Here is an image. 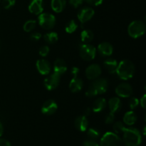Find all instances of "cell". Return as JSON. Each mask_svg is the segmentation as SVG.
Instances as JSON below:
<instances>
[{"label":"cell","mask_w":146,"mask_h":146,"mask_svg":"<svg viewBox=\"0 0 146 146\" xmlns=\"http://www.w3.org/2000/svg\"><path fill=\"white\" fill-rule=\"evenodd\" d=\"M94 10L92 8L88 7H85L84 8L79 10L78 13V18L79 21H81V24L86 23V21H89L91 19L94 15Z\"/></svg>","instance_id":"cell-11"},{"label":"cell","mask_w":146,"mask_h":146,"mask_svg":"<svg viewBox=\"0 0 146 146\" xmlns=\"http://www.w3.org/2000/svg\"><path fill=\"white\" fill-rule=\"evenodd\" d=\"M36 68L41 75H48L51 72V64L45 59H39L36 61Z\"/></svg>","instance_id":"cell-13"},{"label":"cell","mask_w":146,"mask_h":146,"mask_svg":"<svg viewBox=\"0 0 146 146\" xmlns=\"http://www.w3.org/2000/svg\"><path fill=\"white\" fill-rule=\"evenodd\" d=\"M77 27H78V25L76 23V21L74 20H71L69 22L67 23L65 30L68 34H72V33H74L77 29Z\"/></svg>","instance_id":"cell-26"},{"label":"cell","mask_w":146,"mask_h":146,"mask_svg":"<svg viewBox=\"0 0 146 146\" xmlns=\"http://www.w3.org/2000/svg\"><path fill=\"white\" fill-rule=\"evenodd\" d=\"M108 82L104 78L95 79L94 82L91 84L86 91V95L88 97H94L99 94H104L108 90Z\"/></svg>","instance_id":"cell-2"},{"label":"cell","mask_w":146,"mask_h":146,"mask_svg":"<svg viewBox=\"0 0 146 146\" xmlns=\"http://www.w3.org/2000/svg\"><path fill=\"white\" fill-rule=\"evenodd\" d=\"M57 109H58V105L56 102L54 100L50 99L45 101V103L43 104L41 107V112L44 115H51L55 113Z\"/></svg>","instance_id":"cell-10"},{"label":"cell","mask_w":146,"mask_h":146,"mask_svg":"<svg viewBox=\"0 0 146 146\" xmlns=\"http://www.w3.org/2000/svg\"><path fill=\"white\" fill-rule=\"evenodd\" d=\"M137 121V115L133 111H128L125 113L123 116L124 123L128 125H133Z\"/></svg>","instance_id":"cell-22"},{"label":"cell","mask_w":146,"mask_h":146,"mask_svg":"<svg viewBox=\"0 0 146 146\" xmlns=\"http://www.w3.org/2000/svg\"><path fill=\"white\" fill-rule=\"evenodd\" d=\"M74 125H75L76 128L81 132L86 131L88 126V121L86 116L80 115V116L77 117L74 122Z\"/></svg>","instance_id":"cell-14"},{"label":"cell","mask_w":146,"mask_h":146,"mask_svg":"<svg viewBox=\"0 0 146 146\" xmlns=\"http://www.w3.org/2000/svg\"><path fill=\"white\" fill-rule=\"evenodd\" d=\"M125 125L121 121H118V122L115 123L113 125V131L116 134H119L123 133L124 130H125Z\"/></svg>","instance_id":"cell-29"},{"label":"cell","mask_w":146,"mask_h":146,"mask_svg":"<svg viewBox=\"0 0 146 146\" xmlns=\"http://www.w3.org/2000/svg\"><path fill=\"white\" fill-rule=\"evenodd\" d=\"M90 114H91V109H90L89 108H86L85 109V111H84V115H85V116H87V115H89Z\"/></svg>","instance_id":"cell-41"},{"label":"cell","mask_w":146,"mask_h":146,"mask_svg":"<svg viewBox=\"0 0 146 146\" xmlns=\"http://www.w3.org/2000/svg\"><path fill=\"white\" fill-rule=\"evenodd\" d=\"M145 126L143 128V135H145Z\"/></svg>","instance_id":"cell-43"},{"label":"cell","mask_w":146,"mask_h":146,"mask_svg":"<svg viewBox=\"0 0 146 146\" xmlns=\"http://www.w3.org/2000/svg\"><path fill=\"white\" fill-rule=\"evenodd\" d=\"M3 132H4V128H3V125L1 124V123L0 122V137L2 135Z\"/></svg>","instance_id":"cell-42"},{"label":"cell","mask_w":146,"mask_h":146,"mask_svg":"<svg viewBox=\"0 0 146 146\" xmlns=\"http://www.w3.org/2000/svg\"><path fill=\"white\" fill-rule=\"evenodd\" d=\"M84 1H86L88 4H91V5L98 6L102 4L104 0H84Z\"/></svg>","instance_id":"cell-37"},{"label":"cell","mask_w":146,"mask_h":146,"mask_svg":"<svg viewBox=\"0 0 146 146\" xmlns=\"http://www.w3.org/2000/svg\"><path fill=\"white\" fill-rule=\"evenodd\" d=\"M84 146H99L98 143L97 142H96L94 140L90 139V140H86L83 143Z\"/></svg>","instance_id":"cell-35"},{"label":"cell","mask_w":146,"mask_h":146,"mask_svg":"<svg viewBox=\"0 0 146 146\" xmlns=\"http://www.w3.org/2000/svg\"><path fill=\"white\" fill-rule=\"evenodd\" d=\"M0 146H11V143L7 140L0 138Z\"/></svg>","instance_id":"cell-39"},{"label":"cell","mask_w":146,"mask_h":146,"mask_svg":"<svg viewBox=\"0 0 146 146\" xmlns=\"http://www.w3.org/2000/svg\"><path fill=\"white\" fill-rule=\"evenodd\" d=\"M101 146H124V144L118 134L107 132L101 138Z\"/></svg>","instance_id":"cell-5"},{"label":"cell","mask_w":146,"mask_h":146,"mask_svg":"<svg viewBox=\"0 0 146 146\" xmlns=\"http://www.w3.org/2000/svg\"><path fill=\"white\" fill-rule=\"evenodd\" d=\"M98 51L104 56H109L113 54V48L108 42H103L98 46Z\"/></svg>","instance_id":"cell-16"},{"label":"cell","mask_w":146,"mask_h":146,"mask_svg":"<svg viewBox=\"0 0 146 146\" xmlns=\"http://www.w3.org/2000/svg\"><path fill=\"white\" fill-rule=\"evenodd\" d=\"M65 7L66 0H51V8L55 12H61Z\"/></svg>","instance_id":"cell-23"},{"label":"cell","mask_w":146,"mask_h":146,"mask_svg":"<svg viewBox=\"0 0 146 146\" xmlns=\"http://www.w3.org/2000/svg\"><path fill=\"white\" fill-rule=\"evenodd\" d=\"M106 106V101L104 98H98L93 104V111L98 113L102 111Z\"/></svg>","instance_id":"cell-21"},{"label":"cell","mask_w":146,"mask_h":146,"mask_svg":"<svg viewBox=\"0 0 146 146\" xmlns=\"http://www.w3.org/2000/svg\"><path fill=\"white\" fill-rule=\"evenodd\" d=\"M115 94L122 98H128L133 94V88L127 83H122L119 84L115 88Z\"/></svg>","instance_id":"cell-9"},{"label":"cell","mask_w":146,"mask_h":146,"mask_svg":"<svg viewBox=\"0 0 146 146\" xmlns=\"http://www.w3.org/2000/svg\"><path fill=\"white\" fill-rule=\"evenodd\" d=\"M79 54L85 61H91L96 57V49L94 46L88 44H84L80 46Z\"/></svg>","instance_id":"cell-7"},{"label":"cell","mask_w":146,"mask_h":146,"mask_svg":"<svg viewBox=\"0 0 146 146\" xmlns=\"http://www.w3.org/2000/svg\"><path fill=\"white\" fill-rule=\"evenodd\" d=\"M101 74V68L98 64H91L86 70V76L90 80H95L99 77Z\"/></svg>","instance_id":"cell-12"},{"label":"cell","mask_w":146,"mask_h":146,"mask_svg":"<svg viewBox=\"0 0 146 146\" xmlns=\"http://www.w3.org/2000/svg\"><path fill=\"white\" fill-rule=\"evenodd\" d=\"M114 120H115V113L112 112H110L108 115L106 116L105 118V123L106 124H111L113 123Z\"/></svg>","instance_id":"cell-33"},{"label":"cell","mask_w":146,"mask_h":146,"mask_svg":"<svg viewBox=\"0 0 146 146\" xmlns=\"http://www.w3.org/2000/svg\"><path fill=\"white\" fill-rule=\"evenodd\" d=\"M50 51V48L48 46H42L39 48V54L41 56H46L48 54Z\"/></svg>","instance_id":"cell-32"},{"label":"cell","mask_w":146,"mask_h":146,"mask_svg":"<svg viewBox=\"0 0 146 146\" xmlns=\"http://www.w3.org/2000/svg\"><path fill=\"white\" fill-rule=\"evenodd\" d=\"M139 105V100L137 98H132L129 101V106L131 109L133 110L137 108V106Z\"/></svg>","instance_id":"cell-31"},{"label":"cell","mask_w":146,"mask_h":146,"mask_svg":"<svg viewBox=\"0 0 146 146\" xmlns=\"http://www.w3.org/2000/svg\"><path fill=\"white\" fill-rule=\"evenodd\" d=\"M121 106H122V104L119 98L118 97H113V98H111L108 101V107H109L110 112L112 113H116L121 110Z\"/></svg>","instance_id":"cell-19"},{"label":"cell","mask_w":146,"mask_h":146,"mask_svg":"<svg viewBox=\"0 0 146 146\" xmlns=\"http://www.w3.org/2000/svg\"><path fill=\"white\" fill-rule=\"evenodd\" d=\"M36 25V21L35 20H29L24 24V30L27 32H30L32 31Z\"/></svg>","instance_id":"cell-27"},{"label":"cell","mask_w":146,"mask_h":146,"mask_svg":"<svg viewBox=\"0 0 146 146\" xmlns=\"http://www.w3.org/2000/svg\"><path fill=\"white\" fill-rule=\"evenodd\" d=\"M29 10L32 14L39 15L43 11V0H32L29 6Z\"/></svg>","instance_id":"cell-15"},{"label":"cell","mask_w":146,"mask_h":146,"mask_svg":"<svg viewBox=\"0 0 146 146\" xmlns=\"http://www.w3.org/2000/svg\"><path fill=\"white\" fill-rule=\"evenodd\" d=\"M41 38V34L38 32H34L30 35V39L33 41H37Z\"/></svg>","instance_id":"cell-34"},{"label":"cell","mask_w":146,"mask_h":146,"mask_svg":"<svg viewBox=\"0 0 146 146\" xmlns=\"http://www.w3.org/2000/svg\"><path fill=\"white\" fill-rule=\"evenodd\" d=\"M123 142L125 146H139L142 142V136L138 129L125 128L123 131Z\"/></svg>","instance_id":"cell-1"},{"label":"cell","mask_w":146,"mask_h":146,"mask_svg":"<svg viewBox=\"0 0 146 146\" xmlns=\"http://www.w3.org/2000/svg\"><path fill=\"white\" fill-rule=\"evenodd\" d=\"M104 67L110 74H114L116 72L117 67H118V62L114 58H108L105 60L104 63Z\"/></svg>","instance_id":"cell-20"},{"label":"cell","mask_w":146,"mask_h":146,"mask_svg":"<svg viewBox=\"0 0 146 146\" xmlns=\"http://www.w3.org/2000/svg\"><path fill=\"white\" fill-rule=\"evenodd\" d=\"M84 0H69V4L74 8H78L79 6L82 4Z\"/></svg>","instance_id":"cell-36"},{"label":"cell","mask_w":146,"mask_h":146,"mask_svg":"<svg viewBox=\"0 0 146 146\" xmlns=\"http://www.w3.org/2000/svg\"><path fill=\"white\" fill-rule=\"evenodd\" d=\"M54 73L61 76L67 71V65L63 59L57 58L54 62Z\"/></svg>","instance_id":"cell-18"},{"label":"cell","mask_w":146,"mask_h":146,"mask_svg":"<svg viewBox=\"0 0 146 146\" xmlns=\"http://www.w3.org/2000/svg\"><path fill=\"white\" fill-rule=\"evenodd\" d=\"M116 73L121 79H130L134 75L135 66L133 63L129 60H123L118 64Z\"/></svg>","instance_id":"cell-3"},{"label":"cell","mask_w":146,"mask_h":146,"mask_svg":"<svg viewBox=\"0 0 146 146\" xmlns=\"http://www.w3.org/2000/svg\"><path fill=\"white\" fill-rule=\"evenodd\" d=\"M44 40L46 41V42H47L48 44H55V43L58 41V36L56 32L52 31V32L46 33V34L44 36Z\"/></svg>","instance_id":"cell-25"},{"label":"cell","mask_w":146,"mask_h":146,"mask_svg":"<svg viewBox=\"0 0 146 146\" xmlns=\"http://www.w3.org/2000/svg\"><path fill=\"white\" fill-rule=\"evenodd\" d=\"M38 19L40 26L47 30L53 29L56 24V17L50 13H41Z\"/></svg>","instance_id":"cell-6"},{"label":"cell","mask_w":146,"mask_h":146,"mask_svg":"<svg viewBox=\"0 0 146 146\" xmlns=\"http://www.w3.org/2000/svg\"><path fill=\"white\" fill-rule=\"evenodd\" d=\"M84 86V82L81 78L77 76L74 77L69 83V88L71 92L77 93L79 92Z\"/></svg>","instance_id":"cell-17"},{"label":"cell","mask_w":146,"mask_h":146,"mask_svg":"<svg viewBox=\"0 0 146 146\" xmlns=\"http://www.w3.org/2000/svg\"><path fill=\"white\" fill-rule=\"evenodd\" d=\"M146 27L143 21L140 20H135L132 21L129 24L128 28V34L132 38H136L141 37L143 35L145 32Z\"/></svg>","instance_id":"cell-4"},{"label":"cell","mask_w":146,"mask_h":146,"mask_svg":"<svg viewBox=\"0 0 146 146\" xmlns=\"http://www.w3.org/2000/svg\"><path fill=\"white\" fill-rule=\"evenodd\" d=\"M94 34L93 31L90 29H85L81 32V41L84 43H90L94 39Z\"/></svg>","instance_id":"cell-24"},{"label":"cell","mask_w":146,"mask_h":146,"mask_svg":"<svg viewBox=\"0 0 146 146\" xmlns=\"http://www.w3.org/2000/svg\"><path fill=\"white\" fill-rule=\"evenodd\" d=\"M87 135L91 139L96 140L99 138L100 133L98 130L95 129V128H89L87 131Z\"/></svg>","instance_id":"cell-28"},{"label":"cell","mask_w":146,"mask_h":146,"mask_svg":"<svg viewBox=\"0 0 146 146\" xmlns=\"http://www.w3.org/2000/svg\"><path fill=\"white\" fill-rule=\"evenodd\" d=\"M141 105L143 108H145V106H146V96L145 95L143 96L142 98H141Z\"/></svg>","instance_id":"cell-40"},{"label":"cell","mask_w":146,"mask_h":146,"mask_svg":"<svg viewBox=\"0 0 146 146\" xmlns=\"http://www.w3.org/2000/svg\"><path fill=\"white\" fill-rule=\"evenodd\" d=\"M0 48H1V44H0Z\"/></svg>","instance_id":"cell-44"},{"label":"cell","mask_w":146,"mask_h":146,"mask_svg":"<svg viewBox=\"0 0 146 146\" xmlns=\"http://www.w3.org/2000/svg\"><path fill=\"white\" fill-rule=\"evenodd\" d=\"M16 0H3V7L6 9H10L15 4Z\"/></svg>","instance_id":"cell-30"},{"label":"cell","mask_w":146,"mask_h":146,"mask_svg":"<svg viewBox=\"0 0 146 146\" xmlns=\"http://www.w3.org/2000/svg\"><path fill=\"white\" fill-rule=\"evenodd\" d=\"M59 83L60 75L54 73L46 78V79L44 80V86L48 91H52L58 87Z\"/></svg>","instance_id":"cell-8"},{"label":"cell","mask_w":146,"mask_h":146,"mask_svg":"<svg viewBox=\"0 0 146 146\" xmlns=\"http://www.w3.org/2000/svg\"><path fill=\"white\" fill-rule=\"evenodd\" d=\"M79 68H77V67H73V68H71V74L74 76V77L78 76V74H79Z\"/></svg>","instance_id":"cell-38"}]
</instances>
